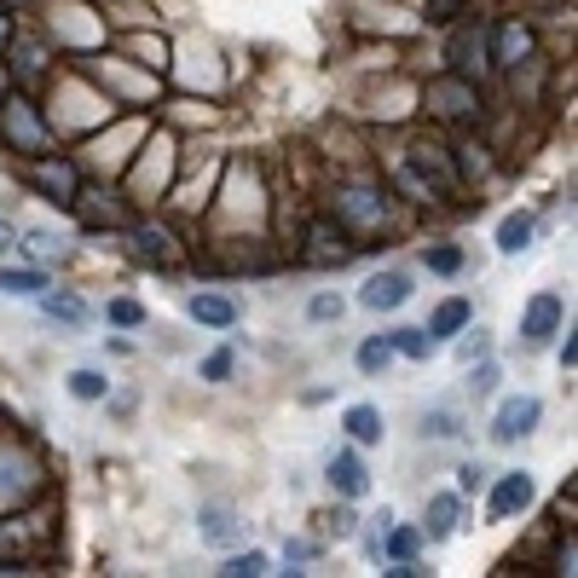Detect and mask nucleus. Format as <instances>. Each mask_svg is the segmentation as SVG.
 <instances>
[{
	"label": "nucleus",
	"instance_id": "a211bd4d",
	"mask_svg": "<svg viewBox=\"0 0 578 578\" xmlns=\"http://www.w3.org/2000/svg\"><path fill=\"white\" fill-rule=\"evenodd\" d=\"M422 549V533L417 526H388L382 533V549H376V561H417Z\"/></svg>",
	"mask_w": 578,
	"mask_h": 578
},
{
	"label": "nucleus",
	"instance_id": "58836bf2",
	"mask_svg": "<svg viewBox=\"0 0 578 578\" xmlns=\"http://www.w3.org/2000/svg\"><path fill=\"white\" fill-rule=\"evenodd\" d=\"M578 365V336L567 330V341H561V370H572Z\"/></svg>",
	"mask_w": 578,
	"mask_h": 578
},
{
	"label": "nucleus",
	"instance_id": "4468645a",
	"mask_svg": "<svg viewBox=\"0 0 578 578\" xmlns=\"http://www.w3.org/2000/svg\"><path fill=\"white\" fill-rule=\"evenodd\" d=\"M197 521H203V526H197V533H203V544H214V549H225V544L243 538V521L225 509V504H203V509H197Z\"/></svg>",
	"mask_w": 578,
	"mask_h": 578
},
{
	"label": "nucleus",
	"instance_id": "f03ea898",
	"mask_svg": "<svg viewBox=\"0 0 578 578\" xmlns=\"http://www.w3.org/2000/svg\"><path fill=\"white\" fill-rule=\"evenodd\" d=\"M336 220L347 232H370V225L388 220V191L382 186H341L336 191Z\"/></svg>",
	"mask_w": 578,
	"mask_h": 578
},
{
	"label": "nucleus",
	"instance_id": "7ed1b4c3",
	"mask_svg": "<svg viewBox=\"0 0 578 578\" xmlns=\"http://www.w3.org/2000/svg\"><path fill=\"white\" fill-rule=\"evenodd\" d=\"M429 105L445 122H474L481 116V87H474L469 75H440V82H429Z\"/></svg>",
	"mask_w": 578,
	"mask_h": 578
},
{
	"label": "nucleus",
	"instance_id": "ea45409f",
	"mask_svg": "<svg viewBox=\"0 0 578 578\" xmlns=\"http://www.w3.org/2000/svg\"><path fill=\"white\" fill-rule=\"evenodd\" d=\"M12 243H18V232H12V225H7V220H0V255H7V249H12Z\"/></svg>",
	"mask_w": 578,
	"mask_h": 578
},
{
	"label": "nucleus",
	"instance_id": "c85d7f7f",
	"mask_svg": "<svg viewBox=\"0 0 578 578\" xmlns=\"http://www.w3.org/2000/svg\"><path fill=\"white\" fill-rule=\"evenodd\" d=\"M70 393L93 406V399H105V393H111V382H105V370H70Z\"/></svg>",
	"mask_w": 578,
	"mask_h": 578
},
{
	"label": "nucleus",
	"instance_id": "6ab92c4d",
	"mask_svg": "<svg viewBox=\"0 0 578 578\" xmlns=\"http://www.w3.org/2000/svg\"><path fill=\"white\" fill-rule=\"evenodd\" d=\"M134 249H139V261L174 266V238L162 232V225H134Z\"/></svg>",
	"mask_w": 578,
	"mask_h": 578
},
{
	"label": "nucleus",
	"instance_id": "aec40b11",
	"mask_svg": "<svg viewBox=\"0 0 578 578\" xmlns=\"http://www.w3.org/2000/svg\"><path fill=\"white\" fill-rule=\"evenodd\" d=\"M341 429L354 434L359 445H376V440H382V411H376V406H347Z\"/></svg>",
	"mask_w": 578,
	"mask_h": 578
},
{
	"label": "nucleus",
	"instance_id": "a19ab883",
	"mask_svg": "<svg viewBox=\"0 0 578 578\" xmlns=\"http://www.w3.org/2000/svg\"><path fill=\"white\" fill-rule=\"evenodd\" d=\"M0 46H12V18L0 12Z\"/></svg>",
	"mask_w": 578,
	"mask_h": 578
},
{
	"label": "nucleus",
	"instance_id": "393cba45",
	"mask_svg": "<svg viewBox=\"0 0 578 578\" xmlns=\"http://www.w3.org/2000/svg\"><path fill=\"white\" fill-rule=\"evenodd\" d=\"M422 266L440 272V279H451V272H463V249L458 243H434V249H422Z\"/></svg>",
	"mask_w": 578,
	"mask_h": 578
},
{
	"label": "nucleus",
	"instance_id": "c9c22d12",
	"mask_svg": "<svg viewBox=\"0 0 578 578\" xmlns=\"http://www.w3.org/2000/svg\"><path fill=\"white\" fill-rule=\"evenodd\" d=\"M330 533H336V538H354V533H359V515H354V509H336V515H330Z\"/></svg>",
	"mask_w": 578,
	"mask_h": 578
},
{
	"label": "nucleus",
	"instance_id": "b1692460",
	"mask_svg": "<svg viewBox=\"0 0 578 578\" xmlns=\"http://www.w3.org/2000/svg\"><path fill=\"white\" fill-rule=\"evenodd\" d=\"M23 249H30L35 261H64L70 255V243L59 232H46V225H35V232H23Z\"/></svg>",
	"mask_w": 578,
	"mask_h": 578
},
{
	"label": "nucleus",
	"instance_id": "dca6fc26",
	"mask_svg": "<svg viewBox=\"0 0 578 578\" xmlns=\"http://www.w3.org/2000/svg\"><path fill=\"white\" fill-rule=\"evenodd\" d=\"M191 318L209 324V330H232V324H238V301L232 295H191Z\"/></svg>",
	"mask_w": 578,
	"mask_h": 578
},
{
	"label": "nucleus",
	"instance_id": "0eeeda50",
	"mask_svg": "<svg viewBox=\"0 0 578 578\" xmlns=\"http://www.w3.org/2000/svg\"><path fill=\"white\" fill-rule=\"evenodd\" d=\"M35 186L53 197V203H82V174H75L70 157H46V150H41V162H35Z\"/></svg>",
	"mask_w": 578,
	"mask_h": 578
},
{
	"label": "nucleus",
	"instance_id": "9b49d317",
	"mask_svg": "<svg viewBox=\"0 0 578 578\" xmlns=\"http://www.w3.org/2000/svg\"><path fill=\"white\" fill-rule=\"evenodd\" d=\"M324 481H330V492H341V497H365L370 492V469H365L359 451H336V458L324 463Z\"/></svg>",
	"mask_w": 578,
	"mask_h": 578
},
{
	"label": "nucleus",
	"instance_id": "bb28decb",
	"mask_svg": "<svg viewBox=\"0 0 578 578\" xmlns=\"http://www.w3.org/2000/svg\"><path fill=\"white\" fill-rule=\"evenodd\" d=\"M458 434H463V422H458V411H451V406L422 417V440H458Z\"/></svg>",
	"mask_w": 578,
	"mask_h": 578
},
{
	"label": "nucleus",
	"instance_id": "c756f323",
	"mask_svg": "<svg viewBox=\"0 0 578 578\" xmlns=\"http://www.w3.org/2000/svg\"><path fill=\"white\" fill-rule=\"evenodd\" d=\"M111 324H122V330H139V324H145V307L122 295V301H111Z\"/></svg>",
	"mask_w": 578,
	"mask_h": 578
},
{
	"label": "nucleus",
	"instance_id": "cd10ccee",
	"mask_svg": "<svg viewBox=\"0 0 578 578\" xmlns=\"http://www.w3.org/2000/svg\"><path fill=\"white\" fill-rule=\"evenodd\" d=\"M41 313L59 318V324H82V318H87V307H82L75 295H46V290H41Z\"/></svg>",
	"mask_w": 578,
	"mask_h": 578
},
{
	"label": "nucleus",
	"instance_id": "6e6552de",
	"mask_svg": "<svg viewBox=\"0 0 578 578\" xmlns=\"http://www.w3.org/2000/svg\"><path fill=\"white\" fill-rule=\"evenodd\" d=\"M411 168L422 174V180H429V191H434V197H451V191H458V168H451L445 145L417 139V145H411Z\"/></svg>",
	"mask_w": 578,
	"mask_h": 578
},
{
	"label": "nucleus",
	"instance_id": "423d86ee",
	"mask_svg": "<svg viewBox=\"0 0 578 578\" xmlns=\"http://www.w3.org/2000/svg\"><path fill=\"white\" fill-rule=\"evenodd\" d=\"M556 330H561V295L544 290V295L526 301V313H521V341H526V347H544Z\"/></svg>",
	"mask_w": 578,
	"mask_h": 578
},
{
	"label": "nucleus",
	"instance_id": "2eb2a0df",
	"mask_svg": "<svg viewBox=\"0 0 578 578\" xmlns=\"http://www.w3.org/2000/svg\"><path fill=\"white\" fill-rule=\"evenodd\" d=\"M469 318H474V307L463 295H451V301H440V313L429 318V336H434V347L445 341V336H463L469 330Z\"/></svg>",
	"mask_w": 578,
	"mask_h": 578
},
{
	"label": "nucleus",
	"instance_id": "f704fd0d",
	"mask_svg": "<svg viewBox=\"0 0 578 578\" xmlns=\"http://www.w3.org/2000/svg\"><path fill=\"white\" fill-rule=\"evenodd\" d=\"M486 347H492V336H486V330H469V341L458 347V359H463V365H474V359H486Z\"/></svg>",
	"mask_w": 578,
	"mask_h": 578
},
{
	"label": "nucleus",
	"instance_id": "20e7f679",
	"mask_svg": "<svg viewBox=\"0 0 578 578\" xmlns=\"http://www.w3.org/2000/svg\"><path fill=\"white\" fill-rule=\"evenodd\" d=\"M544 422V406L533 393H515V399H504V406L492 411V440L497 445H515V440H526Z\"/></svg>",
	"mask_w": 578,
	"mask_h": 578
},
{
	"label": "nucleus",
	"instance_id": "e433bc0d",
	"mask_svg": "<svg viewBox=\"0 0 578 578\" xmlns=\"http://www.w3.org/2000/svg\"><path fill=\"white\" fill-rule=\"evenodd\" d=\"M458 7H463V0H429V18L434 23H451V18H458Z\"/></svg>",
	"mask_w": 578,
	"mask_h": 578
},
{
	"label": "nucleus",
	"instance_id": "ddd939ff",
	"mask_svg": "<svg viewBox=\"0 0 578 578\" xmlns=\"http://www.w3.org/2000/svg\"><path fill=\"white\" fill-rule=\"evenodd\" d=\"M307 243H313V249L301 255L307 266H347V261H354V243H347L341 232H330V225H313Z\"/></svg>",
	"mask_w": 578,
	"mask_h": 578
},
{
	"label": "nucleus",
	"instance_id": "f8f14e48",
	"mask_svg": "<svg viewBox=\"0 0 578 578\" xmlns=\"http://www.w3.org/2000/svg\"><path fill=\"white\" fill-rule=\"evenodd\" d=\"M458 515H463V497H458V492H434L429 509H422V526H417V533L429 538V544H445L451 533H458Z\"/></svg>",
	"mask_w": 578,
	"mask_h": 578
},
{
	"label": "nucleus",
	"instance_id": "f257e3e1",
	"mask_svg": "<svg viewBox=\"0 0 578 578\" xmlns=\"http://www.w3.org/2000/svg\"><path fill=\"white\" fill-rule=\"evenodd\" d=\"M0 134H7L12 150H23V157H41V150H46V122L35 116V105L23 93L0 98Z\"/></svg>",
	"mask_w": 578,
	"mask_h": 578
},
{
	"label": "nucleus",
	"instance_id": "f3484780",
	"mask_svg": "<svg viewBox=\"0 0 578 578\" xmlns=\"http://www.w3.org/2000/svg\"><path fill=\"white\" fill-rule=\"evenodd\" d=\"M533 232H538V220L533 214H504V225H497V255H521V249H533Z\"/></svg>",
	"mask_w": 578,
	"mask_h": 578
},
{
	"label": "nucleus",
	"instance_id": "4c0bfd02",
	"mask_svg": "<svg viewBox=\"0 0 578 578\" xmlns=\"http://www.w3.org/2000/svg\"><path fill=\"white\" fill-rule=\"evenodd\" d=\"M284 556H290V561H313V544H307V538H290Z\"/></svg>",
	"mask_w": 578,
	"mask_h": 578
},
{
	"label": "nucleus",
	"instance_id": "2f4dec72",
	"mask_svg": "<svg viewBox=\"0 0 578 578\" xmlns=\"http://www.w3.org/2000/svg\"><path fill=\"white\" fill-rule=\"evenodd\" d=\"M232 365H238V359H232V347L209 354V359H203V382H225V376H232Z\"/></svg>",
	"mask_w": 578,
	"mask_h": 578
},
{
	"label": "nucleus",
	"instance_id": "473e14b6",
	"mask_svg": "<svg viewBox=\"0 0 578 578\" xmlns=\"http://www.w3.org/2000/svg\"><path fill=\"white\" fill-rule=\"evenodd\" d=\"M469 393H474V399L497 393V365H492V359H486V365H474V376H469Z\"/></svg>",
	"mask_w": 578,
	"mask_h": 578
},
{
	"label": "nucleus",
	"instance_id": "7c9ffc66",
	"mask_svg": "<svg viewBox=\"0 0 578 578\" xmlns=\"http://www.w3.org/2000/svg\"><path fill=\"white\" fill-rule=\"evenodd\" d=\"M341 313H347V301H341V295H313V307H307L313 324H330V318H341Z\"/></svg>",
	"mask_w": 578,
	"mask_h": 578
},
{
	"label": "nucleus",
	"instance_id": "4be33fe9",
	"mask_svg": "<svg viewBox=\"0 0 578 578\" xmlns=\"http://www.w3.org/2000/svg\"><path fill=\"white\" fill-rule=\"evenodd\" d=\"M220 572L225 578H261V572H272V556L266 549H238V556L220 561Z\"/></svg>",
	"mask_w": 578,
	"mask_h": 578
},
{
	"label": "nucleus",
	"instance_id": "a878e982",
	"mask_svg": "<svg viewBox=\"0 0 578 578\" xmlns=\"http://www.w3.org/2000/svg\"><path fill=\"white\" fill-rule=\"evenodd\" d=\"M388 341H393L399 359H429V354H434V336H429V330H393Z\"/></svg>",
	"mask_w": 578,
	"mask_h": 578
},
{
	"label": "nucleus",
	"instance_id": "72a5a7b5",
	"mask_svg": "<svg viewBox=\"0 0 578 578\" xmlns=\"http://www.w3.org/2000/svg\"><path fill=\"white\" fill-rule=\"evenodd\" d=\"M469 492H486V469L481 463H463L458 469V497H469Z\"/></svg>",
	"mask_w": 578,
	"mask_h": 578
},
{
	"label": "nucleus",
	"instance_id": "9d476101",
	"mask_svg": "<svg viewBox=\"0 0 578 578\" xmlns=\"http://www.w3.org/2000/svg\"><path fill=\"white\" fill-rule=\"evenodd\" d=\"M486 53H492L497 70H521L526 59H533V30H526V23H515V18H509V23H497Z\"/></svg>",
	"mask_w": 578,
	"mask_h": 578
},
{
	"label": "nucleus",
	"instance_id": "1a4fd4ad",
	"mask_svg": "<svg viewBox=\"0 0 578 578\" xmlns=\"http://www.w3.org/2000/svg\"><path fill=\"white\" fill-rule=\"evenodd\" d=\"M533 497H538L533 474H526V469H509V474H497V486H492V515L509 521V515H521V509H533Z\"/></svg>",
	"mask_w": 578,
	"mask_h": 578
},
{
	"label": "nucleus",
	"instance_id": "39448f33",
	"mask_svg": "<svg viewBox=\"0 0 578 578\" xmlns=\"http://www.w3.org/2000/svg\"><path fill=\"white\" fill-rule=\"evenodd\" d=\"M406 301H411V272H406V266L370 272L365 290H359V307H365V313H393V307H406Z\"/></svg>",
	"mask_w": 578,
	"mask_h": 578
},
{
	"label": "nucleus",
	"instance_id": "412c9836",
	"mask_svg": "<svg viewBox=\"0 0 578 578\" xmlns=\"http://www.w3.org/2000/svg\"><path fill=\"white\" fill-rule=\"evenodd\" d=\"M46 272L41 266H0V295H41Z\"/></svg>",
	"mask_w": 578,
	"mask_h": 578
},
{
	"label": "nucleus",
	"instance_id": "5701e85b",
	"mask_svg": "<svg viewBox=\"0 0 578 578\" xmlns=\"http://www.w3.org/2000/svg\"><path fill=\"white\" fill-rule=\"evenodd\" d=\"M354 359H359L365 376H382L399 354H393V341H388V336H370V341H359V354H354Z\"/></svg>",
	"mask_w": 578,
	"mask_h": 578
}]
</instances>
